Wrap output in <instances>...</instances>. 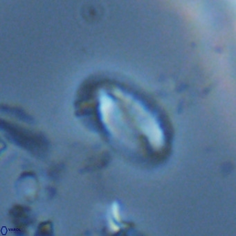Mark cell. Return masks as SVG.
I'll use <instances>...</instances> for the list:
<instances>
[{"label": "cell", "mask_w": 236, "mask_h": 236, "mask_svg": "<svg viewBox=\"0 0 236 236\" xmlns=\"http://www.w3.org/2000/svg\"><path fill=\"white\" fill-rule=\"evenodd\" d=\"M112 215L116 221H120V213H119V206L117 203H114L112 207Z\"/></svg>", "instance_id": "cell-1"}]
</instances>
